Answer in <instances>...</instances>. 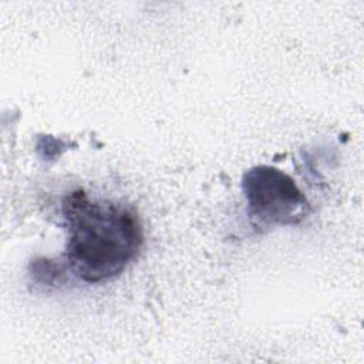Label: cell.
<instances>
[{
	"label": "cell",
	"instance_id": "obj_1",
	"mask_svg": "<svg viewBox=\"0 0 364 364\" xmlns=\"http://www.w3.org/2000/svg\"><path fill=\"white\" fill-rule=\"evenodd\" d=\"M61 213L68 233L64 260L85 283L118 276L142 245L141 222L125 205L77 189L63 199Z\"/></svg>",
	"mask_w": 364,
	"mask_h": 364
},
{
	"label": "cell",
	"instance_id": "obj_2",
	"mask_svg": "<svg viewBox=\"0 0 364 364\" xmlns=\"http://www.w3.org/2000/svg\"><path fill=\"white\" fill-rule=\"evenodd\" d=\"M249 216L262 226L296 225L307 216L309 200L291 176L283 171L257 165L242 179Z\"/></svg>",
	"mask_w": 364,
	"mask_h": 364
}]
</instances>
